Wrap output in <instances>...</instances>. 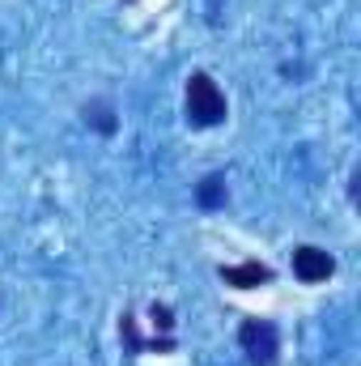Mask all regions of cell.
<instances>
[{"instance_id":"obj_7","label":"cell","mask_w":361,"mask_h":366,"mask_svg":"<svg viewBox=\"0 0 361 366\" xmlns=\"http://www.w3.org/2000/svg\"><path fill=\"white\" fill-rule=\"evenodd\" d=\"M153 324H158V328H171L175 320H171V311H166V307H153Z\"/></svg>"},{"instance_id":"obj_4","label":"cell","mask_w":361,"mask_h":366,"mask_svg":"<svg viewBox=\"0 0 361 366\" xmlns=\"http://www.w3.org/2000/svg\"><path fill=\"white\" fill-rule=\"evenodd\" d=\"M221 277H225V285H234V290H255V285H268L272 281V269L260 264V260H247V264L221 269Z\"/></svg>"},{"instance_id":"obj_1","label":"cell","mask_w":361,"mask_h":366,"mask_svg":"<svg viewBox=\"0 0 361 366\" xmlns=\"http://www.w3.org/2000/svg\"><path fill=\"white\" fill-rule=\"evenodd\" d=\"M187 119L200 128H213L225 119V94L217 90V81L208 73H195L187 81Z\"/></svg>"},{"instance_id":"obj_2","label":"cell","mask_w":361,"mask_h":366,"mask_svg":"<svg viewBox=\"0 0 361 366\" xmlns=\"http://www.w3.org/2000/svg\"><path fill=\"white\" fill-rule=\"evenodd\" d=\"M238 345L247 350V358L255 366H272L276 354H280V337H276V328H272L268 320H247L238 328Z\"/></svg>"},{"instance_id":"obj_5","label":"cell","mask_w":361,"mask_h":366,"mask_svg":"<svg viewBox=\"0 0 361 366\" xmlns=\"http://www.w3.org/2000/svg\"><path fill=\"white\" fill-rule=\"evenodd\" d=\"M221 200H225V179H221V175H208V179L200 183V204L213 209V204H221Z\"/></svg>"},{"instance_id":"obj_6","label":"cell","mask_w":361,"mask_h":366,"mask_svg":"<svg viewBox=\"0 0 361 366\" xmlns=\"http://www.w3.org/2000/svg\"><path fill=\"white\" fill-rule=\"evenodd\" d=\"M93 124H98L102 132H111V128H115V119H111V111H106V107H93Z\"/></svg>"},{"instance_id":"obj_3","label":"cell","mask_w":361,"mask_h":366,"mask_svg":"<svg viewBox=\"0 0 361 366\" xmlns=\"http://www.w3.org/2000/svg\"><path fill=\"white\" fill-rule=\"evenodd\" d=\"M332 273H336V260H332L323 247H298V252H293V277H298V281L315 285V281H327Z\"/></svg>"}]
</instances>
